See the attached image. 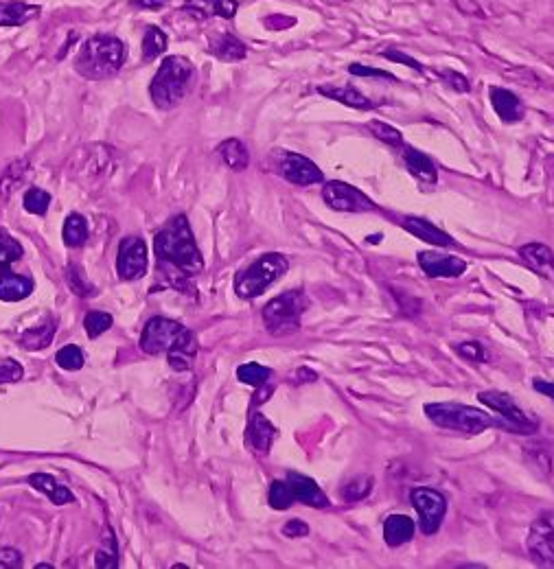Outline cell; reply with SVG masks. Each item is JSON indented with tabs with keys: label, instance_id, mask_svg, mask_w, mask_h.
Segmentation results:
<instances>
[{
	"label": "cell",
	"instance_id": "obj_28",
	"mask_svg": "<svg viewBox=\"0 0 554 569\" xmlns=\"http://www.w3.org/2000/svg\"><path fill=\"white\" fill-rule=\"evenodd\" d=\"M40 7L27 3H0V27H18L38 18Z\"/></svg>",
	"mask_w": 554,
	"mask_h": 569
},
{
	"label": "cell",
	"instance_id": "obj_21",
	"mask_svg": "<svg viewBox=\"0 0 554 569\" xmlns=\"http://www.w3.org/2000/svg\"><path fill=\"white\" fill-rule=\"evenodd\" d=\"M195 355H198V340H195V335L189 329H184V333L176 340V344H173L167 351L169 366L173 370H178V373H184V370L193 368Z\"/></svg>",
	"mask_w": 554,
	"mask_h": 569
},
{
	"label": "cell",
	"instance_id": "obj_5",
	"mask_svg": "<svg viewBox=\"0 0 554 569\" xmlns=\"http://www.w3.org/2000/svg\"><path fill=\"white\" fill-rule=\"evenodd\" d=\"M290 261L279 252L261 254L259 259L252 261L246 270H241L235 276V294L244 300H252L261 296L265 289L274 285L287 272Z\"/></svg>",
	"mask_w": 554,
	"mask_h": 569
},
{
	"label": "cell",
	"instance_id": "obj_52",
	"mask_svg": "<svg viewBox=\"0 0 554 569\" xmlns=\"http://www.w3.org/2000/svg\"><path fill=\"white\" fill-rule=\"evenodd\" d=\"M533 388H535L539 394H544V397L552 399V403H554V381L535 379V381H533Z\"/></svg>",
	"mask_w": 554,
	"mask_h": 569
},
{
	"label": "cell",
	"instance_id": "obj_37",
	"mask_svg": "<svg viewBox=\"0 0 554 569\" xmlns=\"http://www.w3.org/2000/svg\"><path fill=\"white\" fill-rule=\"evenodd\" d=\"M112 316L106 311H90L84 318V329L90 340H97L99 335L106 333L112 327Z\"/></svg>",
	"mask_w": 554,
	"mask_h": 569
},
{
	"label": "cell",
	"instance_id": "obj_46",
	"mask_svg": "<svg viewBox=\"0 0 554 569\" xmlns=\"http://www.w3.org/2000/svg\"><path fill=\"white\" fill-rule=\"evenodd\" d=\"M438 77H441L445 84L449 86V88H454L456 92H469L471 90V84H469V79L465 77V75H460V73H456V71H438Z\"/></svg>",
	"mask_w": 554,
	"mask_h": 569
},
{
	"label": "cell",
	"instance_id": "obj_9",
	"mask_svg": "<svg viewBox=\"0 0 554 569\" xmlns=\"http://www.w3.org/2000/svg\"><path fill=\"white\" fill-rule=\"evenodd\" d=\"M410 502L414 504V508H417V513H419L421 532L427 534V537H430V534H436L447 513L445 495L434 489H414L410 493Z\"/></svg>",
	"mask_w": 554,
	"mask_h": 569
},
{
	"label": "cell",
	"instance_id": "obj_24",
	"mask_svg": "<svg viewBox=\"0 0 554 569\" xmlns=\"http://www.w3.org/2000/svg\"><path fill=\"white\" fill-rule=\"evenodd\" d=\"M31 294H33V281L29 276L11 274V272L0 274V300H5V303H18V300H25Z\"/></svg>",
	"mask_w": 554,
	"mask_h": 569
},
{
	"label": "cell",
	"instance_id": "obj_3",
	"mask_svg": "<svg viewBox=\"0 0 554 569\" xmlns=\"http://www.w3.org/2000/svg\"><path fill=\"white\" fill-rule=\"evenodd\" d=\"M193 81V64L187 57L169 55L160 64L158 73L149 86V95H152L154 106L160 110H171L187 97Z\"/></svg>",
	"mask_w": 554,
	"mask_h": 569
},
{
	"label": "cell",
	"instance_id": "obj_55",
	"mask_svg": "<svg viewBox=\"0 0 554 569\" xmlns=\"http://www.w3.org/2000/svg\"><path fill=\"white\" fill-rule=\"evenodd\" d=\"M316 381L318 379V375L314 373V370H307V368H300L298 370V383H305V381Z\"/></svg>",
	"mask_w": 554,
	"mask_h": 569
},
{
	"label": "cell",
	"instance_id": "obj_42",
	"mask_svg": "<svg viewBox=\"0 0 554 569\" xmlns=\"http://www.w3.org/2000/svg\"><path fill=\"white\" fill-rule=\"evenodd\" d=\"M22 204H25V211L31 215H46L51 206V195L42 189H29Z\"/></svg>",
	"mask_w": 554,
	"mask_h": 569
},
{
	"label": "cell",
	"instance_id": "obj_18",
	"mask_svg": "<svg viewBox=\"0 0 554 569\" xmlns=\"http://www.w3.org/2000/svg\"><path fill=\"white\" fill-rule=\"evenodd\" d=\"M274 436H276V427L268 421V418L259 412L250 416V423L246 429V443L255 454L268 456V451L274 443Z\"/></svg>",
	"mask_w": 554,
	"mask_h": 569
},
{
	"label": "cell",
	"instance_id": "obj_13",
	"mask_svg": "<svg viewBox=\"0 0 554 569\" xmlns=\"http://www.w3.org/2000/svg\"><path fill=\"white\" fill-rule=\"evenodd\" d=\"M117 272L123 281H136L147 274V246L141 237H128L121 241Z\"/></svg>",
	"mask_w": 554,
	"mask_h": 569
},
{
	"label": "cell",
	"instance_id": "obj_2",
	"mask_svg": "<svg viewBox=\"0 0 554 569\" xmlns=\"http://www.w3.org/2000/svg\"><path fill=\"white\" fill-rule=\"evenodd\" d=\"M125 60H128V46L114 36H92L84 42L82 51L75 57V71L92 81L110 79L117 75Z\"/></svg>",
	"mask_w": 554,
	"mask_h": 569
},
{
	"label": "cell",
	"instance_id": "obj_33",
	"mask_svg": "<svg viewBox=\"0 0 554 569\" xmlns=\"http://www.w3.org/2000/svg\"><path fill=\"white\" fill-rule=\"evenodd\" d=\"M167 51V36L163 29L158 27H147L145 38H143V60L154 62L158 55H163Z\"/></svg>",
	"mask_w": 554,
	"mask_h": 569
},
{
	"label": "cell",
	"instance_id": "obj_50",
	"mask_svg": "<svg viewBox=\"0 0 554 569\" xmlns=\"http://www.w3.org/2000/svg\"><path fill=\"white\" fill-rule=\"evenodd\" d=\"M349 73L355 77H382V79H395V75L384 73V71H377V68H368L364 64H351L349 66Z\"/></svg>",
	"mask_w": 554,
	"mask_h": 569
},
{
	"label": "cell",
	"instance_id": "obj_16",
	"mask_svg": "<svg viewBox=\"0 0 554 569\" xmlns=\"http://www.w3.org/2000/svg\"><path fill=\"white\" fill-rule=\"evenodd\" d=\"M401 228L408 230L410 235H414L421 241L432 243V246L438 248H458V243L447 235L445 230H441L438 226H434L432 222H427L423 217H401Z\"/></svg>",
	"mask_w": 554,
	"mask_h": 569
},
{
	"label": "cell",
	"instance_id": "obj_17",
	"mask_svg": "<svg viewBox=\"0 0 554 569\" xmlns=\"http://www.w3.org/2000/svg\"><path fill=\"white\" fill-rule=\"evenodd\" d=\"M519 259L535 274L554 283V252L544 243H526V246L519 248Z\"/></svg>",
	"mask_w": 554,
	"mask_h": 569
},
{
	"label": "cell",
	"instance_id": "obj_43",
	"mask_svg": "<svg viewBox=\"0 0 554 569\" xmlns=\"http://www.w3.org/2000/svg\"><path fill=\"white\" fill-rule=\"evenodd\" d=\"M373 491V480L371 478H353L351 482H346L342 489V497L346 502H360L368 493Z\"/></svg>",
	"mask_w": 554,
	"mask_h": 569
},
{
	"label": "cell",
	"instance_id": "obj_14",
	"mask_svg": "<svg viewBox=\"0 0 554 569\" xmlns=\"http://www.w3.org/2000/svg\"><path fill=\"white\" fill-rule=\"evenodd\" d=\"M419 265L421 270L432 278H456L467 270V263L463 259L436 250L419 252Z\"/></svg>",
	"mask_w": 554,
	"mask_h": 569
},
{
	"label": "cell",
	"instance_id": "obj_48",
	"mask_svg": "<svg viewBox=\"0 0 554 569\" xmlns=\"http://www.w3.org/2000/svg\"><path fill=\"white\" fill-rule=\"evenodd\" d=\"M22 567V554L14 548L0 550V569H18Z\"/></svg>",
	"mask_w": 554,
	"mask_h": 569
},
{
	"label": "cell",
	"instance_id": "obj_34",
	"mask_svg": "<svg viewBox=\"0 0 554 569\" xmlns=\"http://www.w3.org/2000/svg\"><path fill=\"white\" fill-rule=\"evenodd\" d=\"M270 377H272V370L268 366H261L255 362L237 368V379L241 383H246V386H252V388H261L263 383L270 381Z\"/></svg>",
	"mask_w": 554,
	"mask_h": 569
},
{
	"label": "cell",
	"instance_id": "obj_36",
	"mask_svg": "<svg viewBox=\"0 0 554 569\" xmlns=\"http://www.w3.org/2000/svg\"><path fill=\"white\" fill-rule=\"evenodd\" d=\"M27 169H29V162H27V160L14 162V165H11V167L5 171V176L0 178V195L9 197V193L14 191L22 180H25Z\"/></svg>",
	"mask_w": 554,
	"mask_h": 569
},
{
	"label": "cell",
	"instance_id": "obj_31",
	"mask_svg": "<svg viewBox=\"0 0 554 569\" xmlns=\"http://www.w3.org/2000/svg\"><path fill=\"white\" fill-rule=\"evenodd\" d=\"M64 243L68 248H82L84 243L88 241V222L82 215H68L64 222V230H62Z\"/></svg>",
	"mask_w": 554,
	"mask_h": 569
},
{
	"label": "cell",
	"instance_id": "obj_11",
	"mask_svg": "<svg viewBox=\"0 0 554 569\" xmlns=\"http://www.w3.org/2000/svg\"><path fill=\"white\" fill-rule=\"evenodd\" d=\"M184 333V327L176 320L169 318H152L143 329L141 348L147 355H163L176 344V340Z\"/></svg>",
	"mask_w": 554,
	"mask_h": 569
},
{
	"label": "cell",
	"instance_id": "obj_7",
	"mask_svg": "<svg viewBox=\"0 0 554 569\" xmlns=\"http://www.w3.org/2000/svg\"><path fill=\"white\" fill-rule=\"evenodd\" d=\"M478 399L487 405V408H491L500 414V421H502L506 432L524 434V436L537 434L539 421L535 416H530L522 408H519L511 394L500 392V390H484L478 394Z\"/></svg>",
	"mask_w": 554,
	"mask_h": 569
},
{
	"label": "cell",
	"instance_id": "obj_39",
	"mask_svg": "<svg viewBox=\"0 0 554 569\" xmlns=\"http://www.w3.org/2000/svg\"><path fill=\"white\" fill-rule=\"evenodd\" d=\"M368 130H371V134L377 138V141H382L390 147H397L401 149L403 147V136L399 130H395V127L384 123V121H371L368 123Z\"/></svg>",
	"mask_w": 554,
	"mask_h": 569
},
{
	"label": "cell",
	"instance_id": "obj_23",
	"mask_svg": "<svg viewBox=\"0 0 554 569\" xmlns=\"http://www.w3.org/2000/svg\"><path fill=\"white\" fill-rule=\"evenodd\" d=\"M318 92L322 97H327L331 101H338L342 106H349L353 110H373L375 103L364 97L360 90H355L353 86H318Z\"/></svg>",
	"mask_w": 554,
	"mask_h": 569
},
{
	"label": "cell",
	"instance_id": "obj_15",
	"mask_svg": "<svg viewBox=\"0 0 554 569\" xmlns=\"http://www.w3.org/2000/svg\"><path fill=\"white\" fill-rule=\"evenodd\" d=\"M285 480H287V484H290L296 502H303L311 508H329L331 506L329 497L316 484V480H311V478H307V475L296 473V471L287 473Z\"/></svg>",
	"mask_w": 554,
	"mask_h": 569
},
{
	"label": "cell",
	"instance_id": "obj_10",
	"mask_svg": "<svg viewBox=\"0 0 554 569\" xmlns=\"http://www.w3.org/2000/svg\"><path fill=\"white\" fill-rule=\"evenodd\" d=\"M276 169H279L287 182L296 184V187H311V184L325 182V173L318 169L316 162L294 152H279V156H276Z\"/></svg>",
	"mask_w": 554,
	"mask_h": 569
},
{
	"label": "cell",
	"instance_id": "obj_26",
	"mask_svg": "<svg viewBox=\"0 0 554 569\" xmlns=\"http://www.w3.org/2000/svg\"><path fill=\"white\" fill-rule=\"evenodd\" d=\"M237 9V0H187V11L198 18H233Z\"/></svg>",
	"mask_w": 554,
	"mask_h": 569
},
{
	"label": "cell",
	"instance_id": "obj_45",
	"mask_svg": "<svg viewBox=\"0 0 554 569\" xmlns=\"http://www.w3.org/2000/svg\"><path fill=\"white\" fill-rule=\"evenodd\" d=\"M66 281H68V287H71L77 296L88 298V296L97 294V289L92 287L88 281H84V276H82V272L77 270V267H68V270H66Z\"/></svg>",
	"mask_w": 554,
	"mask_h": 569
},
{
	"label": "cell",
	"instance_id": "obj_47",
	"mask_svg": "<svg viewBox=\"0 0 554 569\" xmlns=\"http://www.w3.org/2000/svg\"><path fill=\"white\" fill-rule=\"evenodd\" d=\"M25 375V370L14 359H7V362L0 364V383H16Z\"/></svg>",
	"mask_w": 554,
	"mask_h": 569
},
{
	"label": "cell",
	"instance_id": "obj_20",
	"mask_svg": "<svg viewBox=\"0 0 554 569\" xmlns=\"http://www.w3.org/2000/svg\"><path fill=\"white\" fill-rule=\"evenodd\" d=\"M401 158H403V165H406V169L419 182L436 184L438 171H436V165H434V160L430 156H425L423 152H419V149L403 145L401 147Z\"/></svg>",
	"mask_w": 554,
	"mask_h": 569
},
{
	"label": "cell",
	"instance_id": "obj_35",
	"mask_svg": "<svg viewBox=\"0 0 554 569\" xmlns=\"http://www.w3.org/2000/svg\"><path fill=\"white\" fill-rule=\"evenodd\" d=\"M294 495H292V489H290V484H287V480H274L270 484V493H268V504L274 508V510H287L290 506H294Z\"/></svg>",
	"mask_w": 554,
	"mask_h": 569
},
{
	"label": "cell",
	"instance_id": "obj_6",
	"mask_svg": "<svg viewBox=\"0 0 554 569\" xmlns=\"http://www.w3.org/2000/svg\"><path fill=\"white\" fill-rule=\"evenodd\" d=\"M307 307L309 298L303 289H292V292L272 298L261 313L265 329L276 335V338L296 333L300 329V322H303Z\"/></svg>",
	"mask_w": 554,
	"mask_h": 569
},
{
	"label": "cell",
	"instance_id": "obj_22",
	"mask_svg": "<svg viewBox=\"0 0 554 569\" xmlns=\"http://www.w3.org/2000/svg\"><path fill=\"white\" fill-rule=\"evenodd\" d=\"M209 51L222 62H241L248 55V46L233 33H211Z\"/></svg>",
	"mask_w": 554,
	"mask_h": 569
},
{
	"label": "cell",
	"instance_id": "obj_19",
	"mask_svg": "<svg viewBox=\"0 0 554 569\" xmlns=\"http://www.w3.org/2000/svg\"><path fill=\"white\" fill-rule=\"evenodd\" d=\"M489 97H491V106L495 114H498L504 123H519L524 119L526 108L515 92L493 86L489 90Z\"/></svg>",
	"mask_w": 554,
	"mask_h": 569
},
{
	"label": "cell",
	"instance_id": "obj_4",
	"mask_svg": "<svg viewBox=\"0 0 554 569\" xmlns=\"http://www.w3.org/2000/svg\"><path fill=\"white\" fill-rule=\"evenodd\" d=\"M425 414L434 425L443 427V429H452V432H460L467 436L482 434L491 427L504 429L500 416L495 418L487 412L471 408V405H463V403H427Z\"/></svg>",
	"mask_w": 554,
	"mask_h": 569
},
{
	"label": "cell",
	"instance_id": "obj_51",
	"mask_svg": "<svg viewBox=\"0 0 554 569\" xmlns=\"http://www.w3.org/2000/svg\"><path fill=\"white\" fill-rule=\"evenodd\" d=\"M283 534L290 539H300V537H305V534H309V526L303 524L300 519H292L283 526Z\"/></svg>",
	"mask_w": 554,
	"mask_h": 569
},
{
	"label": "cell",
	"instance_id": "obj_25",
	"mask_svg": "<svg viewBox=\"0 0 554 569\" xmlns=\"http://www.w3.org/2000/svg\"><path fill=\"white\" fill-rule=\"evenodd\" d=\"M29 484H31L36 491H40V493H44L46 497H49L55 506H64V504L75 502L73 493L68 491L66 486H62L57 480H53L51 475H46V473H33V475H29Z\"/></svg>",
	"mask_w": 554,
	"mask_h": 569
},
{
	"label": "cell",
	"instance_id": "obj_38",
	"mask_svg": "<svg viewBox=\"0 0 554 569\" xmlns=\"http://www.w3.org/2000/svg\"><path fill=\"white\" fill-rule=\"evenodd\" d=\"M103 539L108 541V548H101L97 552V567L99 569H114L119 567V550H117V539L110 528L103 530Z\"/></svg>",
	"mask_w": 554,
	"mask_h": 569
},
{
	"label": "cell",
	"instance_id": "obj_30",
	"mask_svg": "<svg viewBox=\"0 0 554 569\" xmlns=\"http://www.w3.org/2000/svg\"><path fill=\"white\" fill-rule=\"evenodd\" d=\"M55 338V320H46L42 327L29 329L18 338V342L29 348V351H40V348H46Z\"/></svg>",
	"mask_w": 554,
	"mask_h": 569
},
{
	"label": "cell",
	"instance_id": "obj_40",
	"mask_svg": "<svg viewBox=\"0 0 554 569\" xmlns=\"http://www.w3.org/2000/svg\"><path fill=\"white\" fill-rule=\"evenodd\" d=\"M55 362L60 368L64 370H71V373H75V370L79 368H84V353H82V348L71 344V346H64L57 351L55 355Z\"/></svg>",
	"mask_w": 554,
	"mask_h": 569
},
{
	"label": "cell",
	"instance_id": "obj_32",
	"mask_svg": "<svg viewBox=\"0 0 554 569\" xmlns=\"http://www.w3.org/2000/svg\"><path fill=\"white\" fill-rule=\"evenodd\" d=\"M526 458L530 462V467L539 471L541 475L552 473V464H554L552 449L546 443H541V440H535L533 445L526 447Z\"/></svg>",
	"mask_w": 554,
	"mask_h": 569
},
{
	"label": "cell",
	"instance_id": "obj_8",
	"mask_svg": "<svg viewBox=\"0 0 554 569\" xmlns=\"http://www.w3.org/2000/svg\"><path fill=\"white\" fill-rule=\"evenodd\" d=\"M322 200H325L331 211L338 213H371L377 208L366 193L340 180L325 182V187H322Z\"/></svg>",
	"mask_w": 554,
	"mask_h": 569
},
{
	"label": "cell",
	"instance_id": "obj_53",
	"mask_svg": "<svg viewBox=\"0 0 554 569\" xmlns=\"http://www.w3.org/2000/svg\"><path fill=\"white\" fill-rule=\"evenodd\" d=\"M272 20H265V27L268 29H283V27H292L296 25L294 18H285V16H270Z\"/></svg>",
	"mask_w": 554,
	"mask_h": 569
},
{
	"label": "cell",
	"instance_id": "obj_49",
	"mask_svg": "<svg viewBox=\"0 0 554 569\" xmlns=\"http://www.w3.org/2000/svg\"><path fill=\"white\" fill-rule=\"evenodd\" d=\"M384 57L386 60H390V62H397V64H406V66H410V68H414V71H419V73H423V66L414 60V57H408L406 53H401V51H392V49H388V51H384Z\"/></svg>",
	"mask_w": 554,
	"mask_h": 569
},
{
	"label": "cell",
	"instance_id": "obj_27",
	"mask_svg": "<svg viewBox=\"0 0 554 569\" xmlns=\"http://www.w3.org/2000/svg\"><path fill=\"white\" fill-rule=\"evenodd\" d=\"M414 537V521L408 515H390L384 521V539L390 548L408 543Z\"/></svg>",
	"mask_w": 554,
	"mask_h": 569
},
{
	"label": "cell",
	"instance_id": "obj_29",
	"mask_svg": "<svg viewBox=\"0 0 554 569\" xmlns=\"http://www.w3.org/2000/svg\"><path fill=\"white\" fill-rule=\"evenodd\" d=\"M217 154L222 156V160L226 162V167L233 169V171H244L250 165L248 149L244 143L237 141V138H228V141H224L222 145L217 147Z\"/></svg>",
	"mask_w": 554,
	"mask_h": 569
},
{
	"label": "cell",
	"instance_id": "obj_41",
	"mask_svg": "<svg viewBox=\"0 0 554 569\" xmlns=\"http://www.w3.org/2000/svg\"><path fill=\"white\" fill-rule=\"evenodd\" d=\"M22 257V246L20 243L7 235L5 230H0V267L14 265Z\"/></svg>",
	"mask_w": 554,
	"mask_h": 569
},
{
	"label": "cell",
	"instance_id": "obj_1",
	"mask_svg": "<svg viewBox=\"0 0 554 569\" xmlns=\"http://www.w3.org/2000/svg\"><path fill=\"white\" fill-rule=\"evenodd\" d=\"M154 250L158 261L171 272L182 276H195L204 270L202 252L195 243L189 219L184 215H176L165 224V228L156 232Z\"/></svg>",
	"mask_w": 554,
	"mask_h": 569
},
{
	"label": "cell",
	"instance_id": "obj_12",
	"mask_svg": "<svg viewBox=\"0 0 554 569\" xmlns=\"http://www.w3.org/2000/svg\"><path fill=\"white\" fill-rule=\"evenodd\" d=\"M528 552L539 565H554V510L541 515L530 528Z\"/></svg>",
	"mask_w": 554,
	"mask_h": 569
},
{
	"label": "cell",
	"instance_id": "obj_54",
	"mask_svg": "<svg viewBox=\"0 0 554 569\" xmlns=\"http://www.w3.org/2000/svg\"><path fill=\"white\" fill-rule=\"evenodd\" d=\"M132 5L141 9H160L167 5V0H132Z\"/></svg>",
	"mask_w": 554,
	"mask_h": 569
},
{
	"label": "cell",
	"instance_id": "obj_44",
	"mask_svg": "<svg viewBox=\"0 0 554 569\" xmlns=\"http://www.w3.org/2000/svg\"><path fill=\"white\" fill-rule=\"evenodd\" d=\"M454 351L473 364H482L489 359V351L480 342H460L454 346Z\"/></svg>",
	"mask_w": 554,
	"mask_h": 569
}]
</instances>
